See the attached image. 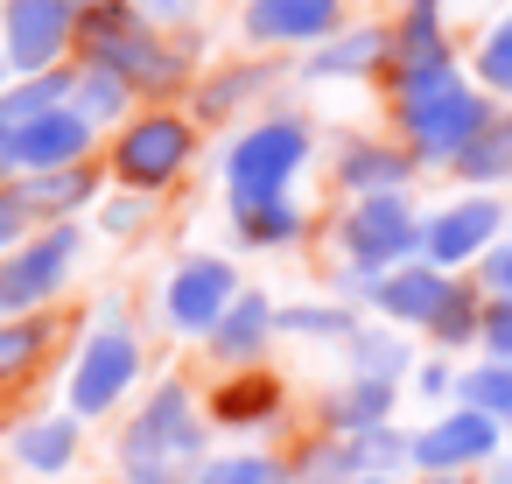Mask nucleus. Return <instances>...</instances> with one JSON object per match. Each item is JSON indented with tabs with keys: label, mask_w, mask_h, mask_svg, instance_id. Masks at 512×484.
Segmentation results:
<instances>
[{
	"label": "nucleus",
	"mask_w": 512,
	"mask_h": 484,
	"mask_svg": "<svg viewBox=\"0 0 512 484\" xmlns=\"http://www.w3.org/2000/svg\"><path fill=\"white\" fill-rule=\"evenodd\" d=\"M197 456H204V421H190V393L169 379L120 435V470H127L120 484H183Z\"/></svg>",
	"instance_id": "1"
},
{
	"label": "nucleus",
	"mask_w": 512,
	"mask_h": 484,
	"mask_svg": "<svg viewBox=\"0 0 512 484\" xmlns=\"http://www.w3.org/2000/svg\"><path fill=\"white\" fill-rule=\"evenodd\" d=\"M85 36H92V71H113L127 92H169L183 78V57H169L162 36L120 8H99Z\"/></svg>",
	"instance_id": "2"
},
{
	"label": "nucleus",
	"mask_w": 512,
	"mask_h": 484,
	"mask_svg": "<svg viewBox=\"0 0 512 484\" xmlns=\"http://www.w3.org/2000/svg\"><path fill=\"white\" fill-rule=\"evenodd\" d=\"M337 246L358 274H393L421 253V218H414L407 197H358L337 218Z\"/></svg>",
	"instance_id": "3"
},
{
	"label": "nucleus",
	"mask_w": 512,
	"mask_h": 484,
	"mask_svg": "<svg viewBox=\"0 0 512 484\" xmlns=\"http://www.w3.org/2000/svg\"><path fill=\"white\" fill-rule=\"evenodd\" d=\"M302 162H309V134L295 120H267V127H253L225 148V190H232V204L281 197Z\"/></svg>",
	"instance_id": "4"
},
{
	"label": "nucleus",
	"mask_w": 512,
	"mask_h": 484,
	"mask_svg": "<svg viewBox=\"0 0 512 484\" xmlns=\"http://www.w3.org/2000/svg\"><path fill=\"white\" fill-rule=\"evenodd\" d=\"M134 372H141L134 330H127V323H99L92 344H85L78 365H71V414H113L120 393L134 386Z\"/></svg>",
	"instance_id": "5"
},
{
	"label": "nucleus",
	"mask_w": 512,
	"mask_h": 484,
	"mask_svg": "<svg viewBox=\"0 0 512 484\" xmlns=\"http://www.w3.org/2000/svg\"><path fill=\"white\" fill-rule=\"evenodd\" d=\"M78 29V0H8L0 8V57L15 71H50Z\"/></svg>",
	"instance_id": "6"
},
{
	"label": "nucleus",
	"mask_w": 512,
	"mask_h": 484,
	"mask_svg": "<svg viewBox=\"0 0 512 484\" xmlns=\"http://www.w3.org/2000/svg\"><path fill=\"white\" fill-rule=\"evenodd\" d=\"M232 302H239L232 260H211V253H204V260H183V267L169 274V288H162V323L183 330V337H211Z\"/></svg>",
	"instance_id": "7"
},
{
	"label": "nucleus",
	"mask_w": 512,
	"mask_h": 484,
	"mask_svg": "<svg viewBox=\"0 0 512 484\" xmlns=\"http://www.w3.org/2000/svg\"><path fill=\"white\" fill-rule=\"evenodd\" d=\"M400 127H407V141H414V155H421V162H456V155L491 127V106H484L470 85H449L442 99H428V106L400 113Z\"/></svg>",
	"instance_id": "8"
},
{
	"label": "nucleus",
	"mask_w": 512,
	"mask_h": 484,
	"mask_svg": "<svg viewBox=\"0 0 512 484\" xmlns=\"http://www.w3.org/2000/svg\"><path fill=\"white\" fill-rule=\"evenodd\" d=\"M78 225H57V232H43V239H29V246H15L8 260H0V309H36V302H50L57 288H64V274H71V260H78Z\"/></svg>",
	"instance_id": "9"
},
{
	"label": "nucleus",
	"mask_w": 512,
	"mask_h": 484,
	"mask_svg": "<svg viewBox=\"0 0 512 484\" xmlns=\"http://www.w3.org/2000/svg\"><path fill=\"white\" fill-rule=\"evenodd\" d=\"M183 162H190V127H183L176 113L134 120V127L120 134V148H113V176L134 183V190H162Z\"/></svg>",
	"instance_id": "10"
},
{
	"label": "nucleus",
	"mask_w": 512,
	"mask_h": 484,
	"mask_svg": "<svg viewBox=\"0 0 512 484\" xmlns=\"http://www.w3.org/2000/svg\"><path fill=\"white\" fill-rule=\"evenodd\" d=\"M498 225H505V204H498V197H456L449 211H435V218L421 225V253H428V267L484 260L491 239H498Z\"/></svg>",
	"instance_id": "11"
},
{
	"label": "nucleus",
	"mask_w": 512,
	"mask_h": 484,
	"mask_svg": "<svg viewBox=\"0 0 512 484\" xmlns=\"http://www.w3.org/2000/svg\"><path fill=\"white\" fill-rule=\"evenodd\" d=\"M85 148H92V127H85L71 106H57V113H43V120H29V127H15L8 141H0V155H8L15 169H29V176H43V169H78Z\"/></svg>",
	"instance_id": "12"
},
{
	"label": "nucleus",
	"mask_w": 512,
	"mask_h": 484,
	"mask_svg": "<svg viewBox=\"0 0 512 484\" xmlns=\"http://www.w3.org/2000/svg\"><path fill=\"white\" fill-rule=\"evenodd\" d=\"M491 449H498V421L477 414V407H456V414H442L435 428H421L407 442V456L421 470H463V463H484Z\"/></svg>",
	"instance_id": "13"
},
{
	"label": "nucleus",
	"mask_w": 512,
	"mask_h": 484,
	"mask_svg": "<svg viewBox=\"0 0 512 484\" xmlns=\"http://www.w3.org/2000/svg\"><path fill=\"white\" fill-rule=\"evenodd\" d=\"M449 295H456L449 274L428 267V260H407V267H393V274L372 281V309H386V323H435Z\"/></svg>",
	"instance_id": "14"
},
{
	"label": "nucleus",
	"mask_w": 512,
	"mask_h": 484,
	"mask_svg": "<svg viewBox=\"0 0 512 484\" xmlns=\"http://www.w3.org/2000/svg\"><path fill=\"white\" fill-rule=\"evenodd\" d=\"M337 8L344 0H253L246 36L253 43H323V36H337Z\"/></svg>",
	"instance_id": "15"
},
{
	"label": "nucleus",
	"mask_w": 512,
	"mask_h": 484,
	"mask_svg": "<svg viewBox=\"0 0 512 484\" xmlns=\"http://www.w3.org/2000/svg\"><path fill=\"white\" fill-rule=\"evenodd\" d=\"M407 176H414V155L379 148V141H351V148L337 155V183H344L351 197H400Z\"/></svg>",
	"instance_id": "16"
},
{
	"label": "nucleus",
	"mask_w": 512,
	"mask_h": 484,
	"mask_svg": "<svg viewBox=\"0 0 512 484\" xmlns=\"http://www.w3.org/2000/svg\"><path fill=\"white\" fill-rule=\"evenodd\" d=\"M8 456H15L22 470H36V477H64L71 456H78V421H64V414L22 421V428L8 435Z\"/></svg>",
	"instance_id": "17"
},
{
	"label": "nucleus",
	"mask_w": 512,
	"mask_h": 484,
	"mask_svg": "<svg viewBox=\"0 0 512 484\" xmlns=\"http://www.w3.org/2000/svg\"><path fill=\"white\" fill-rule=\"evenodd\" d=\"M337 449H344V470H351V477H365V484H372V477H386V484H393V470L407 463V435H400L393 421L344 428V435H337Z\"/></svg>",
	"instance_id": "18"
},
{
	"label": "nucleus",
	"mask_w": 512,
	"mask_h": 484,
	"mask_svg": "<svg viewBox=\"0 0 512 484\" xmlns=\"http://www.w3.org/2000/svg\"><path fill=\"white\" fill-rule=\"evenodd\" d=\"M393 36L386 29H351V36H330L316 57H309V78H365L372 64H386Z\"/></svg>",
	"instance_id": "19"
},
{
	"label": "nucleus",
	"mask_w": 512,
	"mask_h": 484,
	"mask_svg": "<svg viewBox=\"0 0 512 484\" xmlns=\"http://www.w3.org/2000/svg\"><path fill=\"white\" fill-rule=\"evenodd\" d=\"M267 330H274V309L260 302V295H239L225 316H218V330H211V351L232 365H246V358H260V344H267Z\"/></svg>",
	"instance_id": "20"
},
{
	"label": "nucleus",
	"mask_w": 512,
	"mask_h": 484,
	"mask_svg": "<svg viewBox=\"0 0 512 484\" xmlns=\"http://www.w3.org/2000/svg\"><path fill=\"white\" fill-rule=\"evenodd\" d=\"M71 92H78V78H64V71H43L15 92H0V141L15 127H29V120H43V113H57V106H71Z\"/></svg>",
	"instance_id": "21"
},
{
	"label": "nucleus",
	"mask_w": 512,
	"mask_h": 484,
	"mask_svg": "<svg viewBox=\"0 0 512 484\" xmlns=\"http://www.w3.org/2000/svg\"><path fill=\"white\" fill-rule=\"evenodd\" d=\"M92 197V169L78 162V169H43V176H29L22 190H15V204L22 211H78Z\"/></svg>",
	"instance_id": "22"
},
{
	"label": "nucleus",
	"mask_w": 512,
	"mask_h": 484,
	"mask_svg": "<svg viewBox=\"0 0 512 484\" xmlns=\"http://www.w3.org/2000/svg\"><path fill=\"white\" fill-rule=\"evenodd\" d=\"M232 225L246 246H288L302 232V211L288 197H260V204H232Z\"/></svg>",
	"instance_id": "23"
},
{
	"label": "nucleus",
	"mask_w": 512,
	"mask_h": 484,
	"mask_svg": "<svg viewBox=\"0 0 512 484\" xmlns=\"http://www.w3.org/2000/svg\"><path fill=\"white\" fill-rule=\"evenodd\" d=\"M435 57H449L442 15H435V0H414L407 22H400V43H393V64H435Z\"/></svg>",
	"instance_id": "24"
},
{
	"label": "nucleus",
	"mask_w": 512,
	"mask_h": 484,
	"mask_svg": "<svg viewBox=\"0 0 512 484\" xmlns=\"http://www.w3.org/2000/svg\"><path fill=\"white\" fill-rule=\"evenodd\" d=\"M449 85H463L449 57H435V64H393V106H400V113H414V106L442 99Z\"/></svg>",
	"instance_id": "25"
},
{
	"label": "nucleus",
	"mask_w": 512,
	"mask_h": 484,
	"mask_svg": "<svg viewBox=\"0 0 512 484\" xmlns=\"http://www.w3.org/2000/svg\"><path fill=\"white\" fill-rule=\"evenodd\" d=\"M456 176H470V183H498V176H512V120L498 127H484L463 155H456Z\"/></svg>",
	"instance_id": "26"
},
{
	"label": "nucleus",
	"mask_w": 512,
	"mask_h": 484,
	"mask_svg": "<svg viewBox=\"0 0 512 484\" xmlns=\"http://www.w3.org/2000/svg\"><path fill=\"white\" fill-rule=\"evenodd\" d=\"M456 400L491 414V421H512V365H470L456 379Z\"/></svg>",
	"instance_id": "27"
},
{
	"label": "nucleus",
	"mask_w": 512,
	"mask_h": 484,
	"mask_svg": "<svg viewBox=\"0 0 512 484\" xmlns=\"http://www.w3.org/2000/svg\"><path fill=\"white\" fill-rule=\"evenodd\" d=\"M386 407H393V386H386V379H358V372H351V386L330 400L337 435H344V428H372V421H386Z\"/></svg>",
	"instance_id": "28"
},
{
	"label": "nucleus",
	"mask_w": 512,
	"mask_h": 484,
	"mask_svg": "<svg viewBox=\"0 0 512 484\" xmlns=\"http://www.w3.org/2000/svg\"><path fill=\"white\" fill-rule=\"evenodd\" d=\"M120 106H127V85H120L113 71H85V78H78V92H71V113H78L85 127L120 120Z\"/></svg>",
	"instance_id": "29"
},
{
	"label": "nucleus",
	"mask_w": 512,
	"mask_h": 484,
	"mask_svg": "<svg viewBox=\"0 0 512 484\" xmlns=\"http://www.w3.org/2000/svg\"><path fill=\"white\" fill-rule=\"evenodd\" d=\"M351 358H358V379H400V365H407V344L400 337H386V330H365V337H351Z\"/></svg>",
	"instance_id": "30"
},
{
	"label": "nucleus",
	"mask_w": 512,
	"mask_h": 484,
	"mask_svg": "<svg viewBox=\"0 0 512 484\" xmlns=\"http://www.w3.org/2000/svg\"><path fill=\"white\" fill-rule=\"evenodd\" d=\"M190 484H288V463H274V456H225V463H204Z\"/></svg>",
	"instance_id": "31"
},
{
	"label": "nucleus",
	"mask_w": 512,
	"mask_h": 484,
	"mask_svg": "<svg viewBox=\"0 0 512 484\" xmlns=\"http://www.w3.org/2000/svg\"><path fill=\"white\" fill-rule=\"evenodd\" d=\"M43 358V323H0V386Z\"/></svg>",
	"instance_id": "32"
},
{
	"label": "nucleus",
	"mask_w": 512,
	"mask_h": 484,
	"mask_svg": "<svg viewBox=\"0 0 512 484\" xmlns=\"http://www.w3.org/2000/svg\"><path fill=\"white\" fill-rule=\"evenodd\" d=\"M274 379H246V386H225L218 393V421H267L274 414Z\"/></svg>",
	"instance_id": "33"
},
{
	"label": "nucleus",
	"mask_w": 512,
	"mask_h": 484,
	"mask_svg": "<svg viewBox=\"0 0 512 484\" xmlns=\"http://www.w3.org/2000/svg\"><path fill=\"white\" fill-rule=\"evenodd\" d=\"M253 92H260V71H225V78H211V85L197 92V113H204V120H218V113L246 106Z\"/></svg>",
	"instance_id": "34"
},
{
	"label": "nucleus",
	"mask_w": 512,
	"mask_h": 484,
	"mask_svg": "<svg viewBox=\"0 0 512 484\" xmlns=\"http://www.w3.org/2000/svg\"><path fill=\"white\" fill-rule=\"evenodd\" d=\"M470 309H477V295H470V288H456V295L442 302V316H435L428 330H435L442 344H470V337L484 330V316H470Z\"/></svg>",
	"instance_id": "35"
},
{
	"label": "nucleus",
	"mask_w": 512,
	"mask_h": 484,
	"mask_svg": "<svg viewBox=\"0 0 512 484\" xmlns=\"http://www.w3.org/2000/svg\"><path fill=\"white\" fill-rule=\"evenodd\" d=\"M477 78H484L491 92H512V22L484 36V50H477Z\"/></svg>",
	"instance_id": "36"
},
{
	"label": "nucleus",
	"mask_w": 512,
	"mask_h": 484,
	"mask_svg": "<svg viewBox=\"0 0 512 484\" xmlns=\"http://www.w3.org/2000/svg\"><path fill=\"white\" fill-rule=\"evenodd\" d=\"M351 470H344V449L337 442H323V449H309L295 470H288V484H344Z\"/></svg>",
	"instance_id": "37"
},
{
	"label": "nucleus",
	"mask_w": 512,
	"mask_h": 484,
	"mask_svg": "<svg viewBox=\"0 0 512 484\" xmlns=\"http://www.w3.org/2000/svg\"><path fill=\"white\" fill-rule=\"evenodd\" d=\"M477 337L491 344V358H498V365H512V302L484 309V330H477Z\"/></svg>",
	"instance_id": "38"
},
{
	"label": "nucleus",
	"mask_w": 512,
	"mask_h": 484,
	"mask_svg": "<svg viewBox=\"0 0 512 484\" xmlns=\"http://www.w3.org/2000/svg\"><path fill=\"white\" fill-rule=\"evenodd\" d=\"M274 323H281V330H344V337H351V323H344L337 309H281Z\"/></svg>",
	"instance_id": "39"
},
{
	"label": "nucleus",
	"mask_w": 512,
	"mask_h": 484,
	"mask_svg": "<svg viewBox=\"0 0 512 484\" xmlns=\"http://www.w3.org/2000/svg\"><path fill=\"white\" fill-rule=\"evenodd\" d=\"M484 288H498V302H512V246L484 253Z\"/></svg>",
	"instance_id": "40"
},
{
	"label": "nucleus",
	"mask_w": 512,
	"mask_h": 484,
	"mask_svg": "<svg viewBox=\"0 0 512 484\" xmlns=\"http://www.w3.org/2000/svg\"><path fill=\"white\" fill-rule=\"evenodd\" d=\"M22 225H29V211L15 204V197H0V260L15 253V239H22Z\"/></svg>",
	"instance_id": "41"
},
{
	"label": "nucleus",
	"mask_w": 512,
	"mask_h": 484,
	"mask_svg": "<svg viewBox=\"0 0 512 484\" xmlns=\"http://www.w3.org/2000/svg\"><path fill=\"white\" fill-rule=\"evenodd\" d=\"M148 15H190V0H148Z\"/></svg>",
	"instance_id": "42"
},
{
	"label": "nucleus",
	"mask_w": 512,
	"mask_h": 484,
	"mask_svg": "<svg viewBox=\"0 0 512 484\" xmlns=\"http://www.w3.org/2000/svg\"><path fill=\"white\" fill-rule=\"evenodd\" d=\"M498 484H512V463H498Z\"/></svg>",
	"instance_id": "43"
},
{
	"label": "nucleus",
	"mask_w": 512,
	"mask_h": 484,
	"mask_svg": "<svg viewBox=\"0 0 512 484\" xmlns=\"http://www.w3.org/2000/svg\"><path fill=\"white\" fill-rule=\"evenodd\" d=\"M0 169H8V155H0Z\"/></svg>",
	"instance_id": "44"
},
{
	"label": "nucleus",
	"mask_w": 512,
	"mask_h": 484,
	"mask_svg": "<svg viewBox=\"0 0 512 484\" xmlns=\"http://www.w3.org/2000/svg\"><path fill=\"white\" fill-rule=\"evenodd\" d=\"M0 71H8V57H0Z\"/></svg>",
	"instance_id": "45"
},
{
	"label": "nucleus",
	"mask_w": 512,
	"mask_h": 484,
	"mask_svg": "<svg viewBox=\"0 0 512 484\" xmlns=\"http://www.w3.org/2000/svg\"><path fill=\"white\" fill-rule=\"evenodd\" d=\"M372 484H386V477H372Z\"/></svg>",
	"instance_id": "46"
},
{
	"label": "nucleus",
	"mask_w": 512,
	"mask_h": 484,
	"mask_svg": "<svg viewBox=\"0 0 512 484\" xmlns=\"http://www.w3.org/2000/svg\"><path fill=\"white\" fill-rule=\"evenodd\" d=\"M106 8H113V0H106Z\"/></svg>",
	"instance_id": "47"
}]
</instances>
